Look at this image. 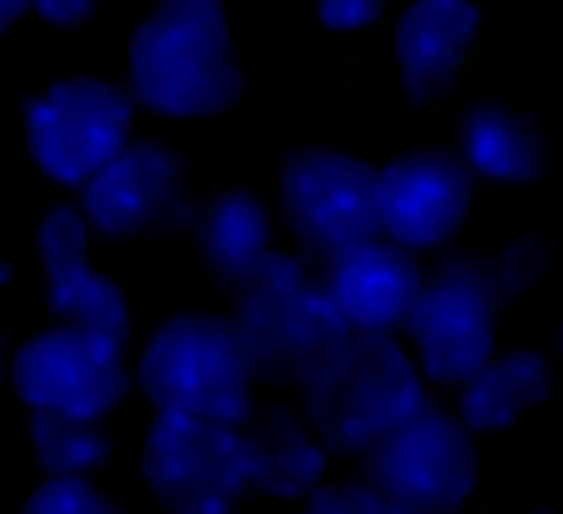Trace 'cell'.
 <instances>
[{"mask_svg":"<svg viewBox=\"0 0 563 514\" xmlns=\"http://www.w3.org/2000/svg\"><path fill=\"white\" fill-rule=\"evenodd\" d=\"M9 281H13V268H9L4 259H0V286H9Z\"/></svg>","mask_w":563,"mask_h":514,"instance_id":"obj_29","label":"cell"},{"mask_svg":"<svg viewBox=\"0 0 563 514\" xmlns=\"http://www.w3.org/2000/svg\"><path fill=\"white\" fill-rule=\"evenodd\" d=\"M299 514H405L396 510L369 479H325L317 492L299 501Z\"/></svg>","mask_w":563,"mask_h":514,"instance_id":"obj_23","label":"cell"},{"mask_svg":"<svg viewBox=\"0 0 563 514\" xmlns=\"http://www.w3.org/2000/svg\"><path fill=\"white\" fill-rule=\"evenodd\" d=\"M532 514H554V510H532Z\"/></svg>","mask_w":563,"mask_h":514,"instance_id":"obj_31","label":"cell"},{"mask_svg":"<svg viewBox=\"0 0 563 514\" xmlns=\"http://www.w3.org/2000/svg\"><path fill=\"white\" fill-rule=\"evenodd\" d=\"M229 329L255 382L299 387L317 360L347 334L321 272L303 255L273 250L238 290Z\"/></svg>","mask_w":563,"mask_h":514,"instance_id":"obj_4","label":"cell"},{"mask_svg":"<svg viewBox=\"0 0 563 514\" xmlns=\"http://www.w3.org/2000/svg\"><path fill=\"white\" fill-rule=\"evenodd\" d=\"M106 0H26V9L35 13V18H44L48 26H84L88 18H97V9H101Z\"/></svg>","mask_w":563,"mask_h":514,"instance_id":"obj_25","label":"cell"},{"mask_svg":"<svg viewBox=\"0 0 563 514\" xmlns=\"http://www.w3.org/2000/svg\"><path fill=\"white\" fill-rule=\"evenodd\" d=\"M475 0H405L391 22V66L400 92L413 105H431L453 92L475 44H479Z\"/></svg>","mask_w":563,"mask_h":514,"instance_id":"obj_13","label":"cell"},{"mask_svg":"<svg viewBox=\"0 0 563 514\" xmlns=\"http://www.w3.org/2000/svg\"><path fill=\"white\" fill-rule=\"evenodd\" d=\"M158 4H224V0H158Z\"/></svg>","mask_w":563,"mask_h":514,"instance_id":"obj_28","label":"cell"},{"mask_svg":"<svg viewBox=\"0 0 563 514\" xmlns=\"http://www.w3.org/2000/svg\"><path fill=\"white\" fill-rule=\"evenodd\" d=\"M475 206V180L453 149H409L374 167L378 237L409 255L444 250Z\"/></svg>","mask_w":563,"mask_h":514,"instance_id":"obj_11","label":"cell"},{"mask_svg":"<svg viewBox=\"0 0 563 514\" xmlns=\"http://www.w3.org/2000/svg\"><path fill=\"white\" fill-rule=\"evenodd\" d=\"M391 0H317V22L330 35H361L383 22Z\"/></svg>","mask_w":563,"mask_h":514,"instance_id":"obj_24","label":"cell"},{"mask_svg":"<svg viewBox=\"0 0 563 514\" xmlns=\"http://www.w3.org/2000/svg\"><path fill=\"white\" fill-rule=\"evenodd\" d=\"M79 211L101 237H150L185 220V167L163 141H128L79 185Z\"/></svg>","mask_w":563,"mask_h":514,"instance_id":"obj_12","label":"cell"},{"mask_svg":"<svg viewBox=\"0 0 563 514\" xmlns=\"http://www.w3.org/2000/svg\"><path fill=\"white\" fill-rule=\"evenodd\" d=\"M537 277V242H510L493 255H449L431 272H422L400 334L427 387L466 382L497 351L506 303Z\"/></svg>","mask_w":563,"mask_h":514,"instance_id":"obj_1","label":"cell"},{"mask_svg":"<svg viewBox=\"0 0 563 514\" xmlns=\"http://www.w3.org/2000/svg\"><path fill=\"white\" fill-rule=\"evenodd\" d=\"M4 382L31 413L106 422L132 387V365L123 338L53 321L9 356Z\"/></svg>","mask_w":563,"mask_h":514,"instance_id":"obj_7","label":"cell"},{"mask_svg":"<svg viewBox=\"0 0 563 514\" xmlns=\"http://www.w3.org/2000/svg\"><path fill=\"white\" fill-rule=\"evenodd\" d=\"M559 351H563V325H559Z\"/></svg>","mask_w":563,"mask_h":514,"instance_id":"obj_30","label":"cell"},{"mask_svg":"<svg viewBox=\"0 0 563 514\" xmlns=\"http://www.w3.org/2000/svg\"><path fill=\"white\" fill-rule=\"evenodd\" d=\"M26 13V0H0V40L9 35V26Z\"/></svg>","mask_w":563,"mask_h":514,"instance_id":"obj_26","label":"cell"},{"mask_svg":"<svg viewBox=\"0 0 563 514\" xmlns=\"http://www.w3.org/2000/svg\"><path fill=\"white\" fill-rule=\"evenodd\" d=\"M44 277H48V312L57 325H75V329H92L128 343V329H132L128 294L114 277L92 268V259L53 268Z\"/></svg>","mask_w":563,"mask_h":514,"instance_id":"obj_19","label":"cell"},{"mask_svg":"<svg viewBox=\"0 0 563 514\" xmlns=\"http://www.w3.org/2000/svg\"><path fill=\"white\" fill-rule=\"evenodd\" d=\"M471 180L532 185L545 171V136L532 114L506 101H475L457 119V149Z\"/></svg>","mask_w":563,"mask_h":514,"instance_id":"obj_17","label":"cell"},{"mask_svg":"<svg viewBox=\"0 0 563 514\" xmlns=\"http://www.w3.org/2000/svg\"><path fill=\"white\" fill-rule=\"evenodd\" d=\"M132 378L154 413H189L224 426H246L255 413V378L229 329V316H167L145 338Z\"/></svg>","mask_w":563,"mask_h":514,"instance_id":"obj_5","label":"cell"},{"mask_svg":"<svg viewBox=\"0 0 563 514\" xmlns=\"http://www.w3.org/2000/svg\"><path fill=\"white\" fill-rule=\"evenodd\" d=\"M242 444L251 492H264L273 501H303L325 483L330 452L308 426V417L295 409L273 404L264 413H251L242 426Z\"/></svg>","mask_w":563,"mask_h":514,"instance_id":"obj_15","label":"cell"},{"mask_svg":"<svg viewBox=\"0 0 563 514\" xmlns=\"http://www.w3.org/2000/svg\"><path fill=\"white\" fill-rule=\"evenodd\" d=\"M277 206L303 259L325 264L347 246L378 237L374 163L330 145L295 149L277 171Z\"/></svg>","mask_w":563,"mask_h":514,"instance_id":"obj_10","label":"cell"},{"mask_svg":"<svg viewBox=\"0 0 563 514\" xmlns=\"http://www.w3.org/2000/svg\"><path fill=\"white\" fill-rule=\"evenodd\" d=\"M194 242L207 272L229 290H238L277 250L273 215L264 198H255L251 189H224L211 202H202L194 215Z\"/></svg>","mask_w":563,"mask_h":514,"instance_id":"obj_18","label":"cell"},{"mask_svg":"<svg viewBox=\"0 0 563 514\" xmlns=\"http://www.w3.org/2000/svg\"><path fill=\"white\" fill-rule=\"evenodd\" d=\"M128 97L176 123L216 119L242 97V62L224 4H154L128 35Z\"/></svg>","mask_w":563,"mask_h":514,"instance_id":"obj_2","label":"cell"},{"mask_svg":"<svg viewBox=\"0 0 563 514\" xmlns=\"http://www.w3.org/2000/svg\"><path fill=\"white\" fill-rule=\"evenodd\" d=\"M453 417L471 435H497L510 431L519 417L541 409L554 391V365L532 347L493 351L466 382L453 387Z\"/></svg>","mask_w":563,"mask_h":514,"instance_id":"obj_16","label":"cell"},{"mask_svg":"<svg viewBox=\"0 0 563 514\" xmlns=\"http://www.w3.org/2000/svg\"><path fill=\"white\" fill-rule=\"evenodd\" d=\"M22 514H123V510L92 479H44L26 496Z\"/></svg>","mask_w":563,"mask_h":514,"instance_id":"obj_22","label":"cell"},{"mask_svg":"<svg viewBox=\"0 0 563 514\" xmlns=\"http://www.w3.org/2000/svg\"><path fill=\"white\" fill-rule=\"evenodd\" d=\"M321 286L352 334H400L418 299L422 268L418 255L400 250L396 242L365 237L343 255L325 259Z\"/></svg>","mask_w":563,"mask_h":514,"instance_id":"obj_14","label":"cell"},{"mask_svg":"<svg viewBox=\"0 0 563 514\" xmlns=\"http://www.w3.org/2000/svg\"><path fill=\"white\" fill-rule=\"evenodd\" d=\"M299 413L317 431L330 457H365L427 400L405 338L396 334H343L317 369L299 382Z\"/></svg>","mask_w":563,"mask_h":514,"instance_id":"obj_3","label":"cell"},{"mask_svg":"<svg viewBox=\"0 0 563 514\" xmlns=\"http://www.w3.org/2000/svg\"><path fill=\"white\" fill-rule=\"evenodd\" d=\"M365 479L405 514H462L479 483L475 435L453 409L422 404L365 452Z\"/></svg>","mask_w":563,"mask_h":514,"instance_id":"obj_9","label":"cell"},{"mask_svg":"<svg viewBox=\"0 0 563 514\" xmlns=\"http://www.w3.org/2000/svg\"><path fill=\"white\" fill-rule=\"evenodd\" d=\"M141 479L163 514H238L251 492L242 426L154 413L141 444Z\"/></svg>","mask_w":563,"mask_h":514,"instance_id":"obj_8","label":"cell"},{"mask_svg":"<svg viewBox=\"0 0 563 514\" xmlns=\"http://www.w3.org/2000/svg\"><path fill=\"white\" fill-rule=\"evenodd\" d=\"M4 378H9V351H4V338H0V387H4Z\"/></svg>","mask_w":563,"mask_h":514,"instance_id":"obj_27","label":"cell"},{"mask_svg":"<svg viewBox=\"0 0 563 514\" xmlns=\"http://www.w3.org/2000/svg\"><path fill=\"white\" fill-rule=\"evenodd\" d=\"M31 452L44 479H92L110 457V431L92 417L31 413Z\"/></svg>","mask_w":563,"mask_h":514,"instance_id":"obj_20","label":"cell"},{"mask_svg":"<svg viewBox=\"0 0 563 514\" xmlns=\"http://www.w3.org/2000/svg\"><path fill=\"white\" fill-rule=\"evenodd\" d=\"M88 246H92V224H88V215L79 211V202H75V206L62 202V206H48V211L40 215L35 255H40L44 272L88 259Z\"/></svg>","mask_w":563,"mask_h":514,"instance_id":"obj_21","label":"cell"},{"mask_svg":"<svg viewBox=\"0 0 563 514\" xmlns=\"http://www.w3.org/2000/svg\"><path fill=\"white\" fill-rule=\"evenodd\" d=\"M136 127V101L101 75H66L40 88L22 114V141L35 171L62 189H79L101 171Z\"/></svg>","mask_w":563,"mask_h":514,"instance_id":"obj_6","label":"cell"}]
</instances>
